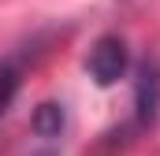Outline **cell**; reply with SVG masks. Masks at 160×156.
I'll return each mask as SVG.
<instances>
[{"mask_svg":"<svg viewBox=\"0 0 160 156\" xmlns=\"http://www.w3.org/2000/svg\"><path fill=\"white\" fill-rule=\"evenodd\" d=\"M160 119V63L145 60L134 78V130H149Z\"/></svg>","mask_w":160,"mask_h":156,"instance_id":"7a4b0ae2","label":"cell"},{"mask_svg":"<svg viewBox=\"0 0 160 156\" xmlns=\"http://www.w3.org/2000/svg\"><path fill=\"white\" fill-rule=\"evenodd\" d=\"M19 67H11V63H0V119L8 115V108H11V100H15V93H19Z\"/></svg>","mask_w":160,"mask_h":156,"instance_id":"277c9868","label":"cell"},{"mask_svg":"<svg viewBox=\"0 0 160 156\" xmlns=\"http://www.w3.org/2000/svg\"><path fill=\"white\" fill-rule=\"evenodd\" d=\"M30 126H34L38 138H60L63 126H67L63 104H60V100H45V104H38V108H34V119H30Z\"/></svg>","mask_w":160,"mask_h":156,"instance_id":"3957f363","label":"cell"},{"mask_svg":"<svg viewBox=\"0 0 160 156\" xmlns=\"http://www.w3.org/2000/svg\"><path fill=\"white\" fill-rule=\"evenodd\" d=\"M127 63H130V56H127V41L116 37V34L97 37L93 48H89V56H86V71H89V78H93L101 89L116 85V82L127 75Z\"/></svg>","mask_w":160,"mask_h":156,"instance_id":"6da1fadb","label":"cell"},{"mask_svg":"<svg viewBox=\"0 0 160 156\" xmlns=\"http://www.w3.org/2000/svg\"><path fill=\"white\" fill-rule=\"evenodd\" d=\"M38 156H52V153H38Z\"/></svg>","mask_w":160,"mask_h":156,"instance_id":"5b68a950","label":"cell"}]
</instances>
